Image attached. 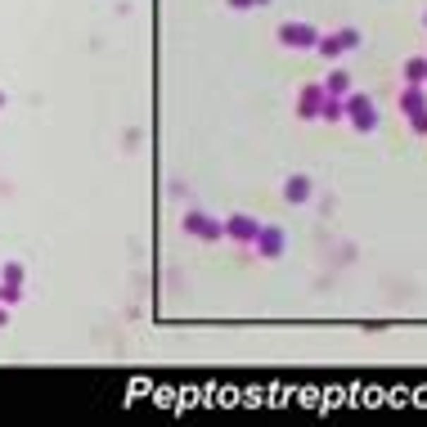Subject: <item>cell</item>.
<instances>
[{
    "mask_svg": "<svg viewBox=\"0 0 427 427\" xmlns=\"http://www.w3.org/2000/svg\"><path fill=\"white\" fill-rule=\"evenodd\" d=\"M284 41L288 45H315L320 36H315V28H301V23H297V28H284Z\"/></svg>",
    "mask_w": 427,
    "mask_h": 427,
    "instance_id": "obj_4",
    "label": "cell"
},
{
    "mask_svg": "<svg viewBox=\"0 0 427 427\" xmlns=\"http://www.w3.org/2000/svg\"><path fill=\"white\" fill-rule=\"evenodd\" d=\"M347 90H351V77H347V72H333V77L324 81V95H347Z\"/></svg>",
    "mask_w": 427,
    "mask_h": 427,
    "instance_id": "obj_6",
    "label": "cell"
},
{
    "mask_svg": "<svg viewBox=\"0 0 427 427\" xmlns=\"http://www.w3.org/2000/svg\"><path fill=\"white\" fill-rule=\"evenodd\" d=\"M423 85H427V77H423Z\"/></svg>",
    "mask_w": 427,
    "mask_h": 427,
    "instance_id": "obj_11",
    "label": "cell"
},
{
    "mask_svg": "<svg viewBox=\"0 0 427 427\" xmlns=\"http://www.w3.org/2000/svg\"><path fill=\"white\" fill-rule=\"evenodd\" d=\"M423 77H427V59H409L405 64V85H423Z\"/></svg>",
    "mask_w": 427,
    "mask_h": 427,
    "instance_id": "obj_5",
    "label": "cell"
},
{
    "mask_svg": "<svg viewBox=\"0 0 427 427\" xmlns=\"http://www.w3.org/2000/svg\"><path fill=\"white\" fill-rule=\"evenodd\" d=\"M320 100H324V90H306V100H301V108H306V113H311V108L320 104Z\"/></svg>",
    "mask_w": 427,
    "mask_h": 427,
    "instance_id": "obj_9",
    "label": "cell"
},
{
    "mask_svg": "<svg viewBox=\"0 0 427 427\" xmlns=\"http://www.w3.org/2000/svg\"><path fill=\"white\" fill-rule=\"evenodd\" d=\"M356 41H360V32L356 28H347V32H333V36H324V41H315L324 54H347V50H356Z\"/></svg>",
    "mask_w": 427,
    "mask_h": 427,
    "instance_id": "obj_3",
    "label": "cell"
},
{
    "mask_svg": "<svg viewBox=\"0 0 427 427\" xmlns=\"http://www.w3.org/2000/svg\"><path fill=\"white\" fill-rule=\"evenodd\" d=\"M324 117L337 121V117H342V104H337V100H324Z\"/></svg>",
    "mask_w": 427,
    "mask_h": 427,
    "instance_id": "obj_8",
    "label": "cell"
},
{
    "mask_svg": "<svg viewBox=\"0 0 427 427\" xmlns=\"http://www.w3.org/2000/svg\"><path fill=\"white\" fill-rule=\"evenodd\" d=\"M306 193H311V180H306V176L288 180V198H297V203H301V198H306Z\"/></svg>",
    "mask_w": 427,
    "mask_h": 427,
    "instance_id": "obj_7",
    "label": "cell"
},
{
    "mask_svg": "<svg viewBox=\"0 0 427 427\" xmlns=\"http://www.w3.org/2000/svg\"><path fill=\"white\" fill-rule=\"evenodd\" d=\"M423 23H427V14H423Z\"/></svg>",
    "mask_w": 427,
    "mask_h": 427,
    "instance_id": "obj_10",
    "label": "cell"
},
{
    "mask_svg": "<svg viewBox=\"0 0 427 427\" xmlns=\"http://www.w3.org/2000/svg\"><path fill=\"white\" fill-rule=\"evenodd\" d=\"M347 113H351V126H356V131H378V108H373V100L351 95V100H347Z\"/></svg>",
    "mask_w": 427,
    "mask_h": 427,
    "instance_id": "obj_2",
    "label": "cell"
},
{
    "mask_svg": "<svg viewBox=\"0 0 427 427\" xmlns=\"http://www.w3.org/2000/svg\"><path fill=\"white\" fill-rule=\"evenodd\" d=\"M400 108L409 113L414 131H427V100H423V85H405V90H400Z\"/></svg>",
    "mask_w": 427,
    "mask_h": 427,
    "instance_id": "obj_1",
    "label": "cell"
}]
</instances>
